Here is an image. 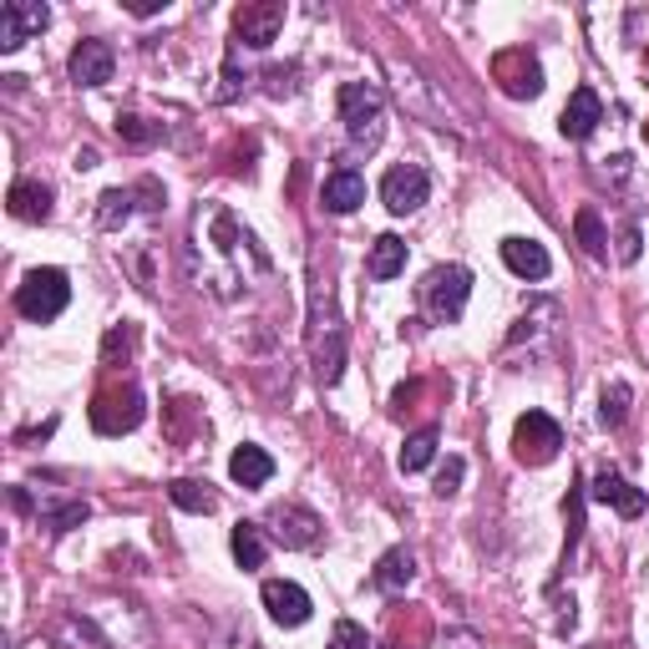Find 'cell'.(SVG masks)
I'll return each mask as SVG.
<instances>
[{"label":"cell","mask_w":649,"mask_h":649,"mask_svg":"<svg viewBox=\"0 0 649 649\" xmlns=\"http://www.w3.org/2000/svg\"><path fill=\"white\" fill-rule=\"evenodd\" d=\"M67 300H71V279L61 275V269H31V275L21 279V290H15V310L26 320H36V325L61 315Z\"/></svg>","instance_id":"3957f363"},{"label":"cell","mask_w":649,"mask_h":649,"mask_svg":"<svg viewBox=\"0 0 649 649\" xmlns=\"http://www.w3.org/2000/svg\"><path fill=\"white\" fill-rule=\"evenodd\" d=\"M325 209L331 213H356L360 203H366V178H360L356 168H335L331 178H325Z\"/></svg>","instance_id":"e0dca14e"},{"label":"cell","mask_w":649,"mask_h":649,"mask_svg":"<svg viewBox=\"0 0 649 649\" xmlns=\"http://www.w3.org/2000/svg\"><path fill=\"white\" fill-rule=\"evenodd\" d=\"M426 193H432V178H426V168H416V163H396V168L381 178V203L391 213H416L426 203Z\"/></svg>","instance_id":"52a82bcc"},{"label":"cell","mask_w":649,"mask_h":649,"mask_svg":"<svg viewBox=\"0 0 649 649\" xmlns=\"http://www.w3.org/2000/svg\"><path fill=\"white\" fill-rule=\"evenodd\" d=\"M376 589L381 594H401L411 579H416V558H411V548H391V553H381V563H376Z\"/></svg>","instance_id":"d6986e66"},{"label":"cell","mask_w":649,"mask_h":649,"mask_svg":"<svg viewBox=\"0 0 649 649\" xmlns=\"http://www.w3.org/2000/svg\"><path fill=\"white\" fill-rule=\"evenodd\" d=\"M265 81H269V97H284V92H294V67H275Z\"/></svg>","instance_id":"e575fe53"},{"label":"cell","mask_w":649,"mask_h":649,"mask_svg":"<svg viewBox=\"0 0 649 649\" xmlns=\"http://www.w3.org/2000/svg\"><path fill=\"white\" fill-rule=\"evenodd\" d=\"M583 482H573L569 488V497H563V513H569V553H573V544H579V533H583Z\"/></svg>","instance_id":"f546056e"},{"label":"cell","mask_w":649,"mask_h":649,"mask_svg":"<svg viewBox=\"0 0 649 649\" xmlns=\"http://www.w3.org/2000/svg\"><path fill=\"white\" fill-rule=\"evenodd\" d=\"M87 517H92V507L87 503H67V507H56V513H46L41 523H46L52 533H71V528H81Z\"/></svg>","instance_id":"f1b7e54d"},{"label":"cell","mask_w":649,"mask_h":649,"mask_svg":"<svg viewBox=\"0 0 649 649\" xmlns=\"http://www.w3.org/2000/svg\"><path fill=\"white\" fill-rule=\"evenodd\" d=\"M437 432L426 426V432H416V437H406V447H401V472H422V467L437 462Z\"/></svg>","instance_id":"484cf974"},{"label":"cell","mask_w":649,"mask_h":649,"mask_svg":"<svg viewBox=\"0 0 649 649\" xmlns=\"http://www.w3.org/2000/svg\"><path fill=\"white\" fill-rule=\"evenodd\" d=\"M462 478H467V462L462 457H447V462L437 467V497H451V492L462 488Z\"/></svg>","instance_id":"1f68e13d"},{"label":"cell","mask_w":649,"mask_h":649,"mask_svg":"<svg viewBox=\"0 0 649 649\" xmlns=\"http://www.w3.org/2000/svg\"><path fill=\"white\" fill-rule=\"evenodd\" d=\"M492 77H497V87H503L507 97H517V102H528V97L544 92V67H538V56H533L528 46H507V52L492 56Z\"/></svg>","instance_id":"8992f818"},{"label":"cell","mask_w":649,"mask_h":649,"mask_svg":"<svg viewBox=\"0 0 649 649\" xmlns=\"http://www.w3.org/2000/svg\"><path fill=\"white\" fill-rule=\"evenodd\" d=\"M269 523H275V538L284 548H315L320 533H325V523H320L310 507H300V503H279L275 513H269Z\"/></svg>","instance_id":"30bf717a"},{"label":"cell","mask_w":649,"mask_h":649,"mask_svg":"<svg viewBox=\"0 0 649 649\" xmlns=\"http://www.w3.org/2000/svg\"><path fill=\"white\" fill-rule=\"evenodd\" d=\"M340 122L356 147H376L385 137V97L371 81H345L340 87Z\"/></svg>","instance_id":"6da1fadb"},{"label":"cell","mask_w":649,"mask_h":649,"mask_svg":"<svg viewBox=\"0 0 649 649\" xmlns=\"http://www.w3.org/2000/svg\"><path fill=\"white\" fill-rule=\"evenodd\" d=\"M345 371V331L340 325H331L325 335H315V376L325 385H335Z\"/></svg>","instance_id":"ffe728a7"},{"label":"cell","mask_w":649,"mask_h":649,"mask_svg":"<svg viewBox=\"0 0 649 649\" xmlns=\"http://www.w3.org/2000/svg\"><path fill=\"white\" fill-rule=\"evenodd\" d=\"M228 548H234V563H239L244 573H254V569H265V528L259 523H239L234 528V538H228Z\"/></svg>","instance_id":"44dd1931"},{"label":"cell","mask_w":649,"mask_h":649,"mask_svg":"<svg viewBox=\"0 0 649 649\" xmlns=\"http://www.w3.org/2000/svg\"><path fill=\"white\" fill-rule=\"evenodd\" d=\"M265 609H269V619L275 624H284V629H300V624L310 619V594L300 589V583H290V579H269L265 583Z\"/></svg>","instance_id":"7c38bea8"},{"label":"cell","mask_w":649,"mask_h":649,"mask_svg":"<svg viewBox=\"0 0 649 649\" xmlns=\"http://www.w3.org/2000/svg\"><path fill=\"white\" fill-rule=\"evenodd\" d=\"M325 649H371V639H366V629H360L356 619H340L335 624V635H331V645Z\"/></svg>","instance_id":"4dcf8cb0"},{"label":"cell","mask_w":649,"mask_h":649,"mask_svg":"<svg viewBox=\"0 0 649 649\" xmlns=\"http://www.w3.org/2000/svg\"><path fill=\"white\" fill-rule=\"evenodd\" d=\"M46 26H52V11L41 0H11V5H0V52H21Z\"/></svg>","instance_id":"ba28073f"},{"label":"cell","mask_w":649,"mask_h":649,"mask_svg":"<svg viewBox=\"0 0 649 649\" xmlns=\"http://www.w3.org/2000/svg\"><path fill=\"white\" fill-rule=\"evenodd\" d=\"M67 71H71V81H77V87H107V81H112V71H118V56H112V46H107V41H77V52H71Z\"/></svg>","instance_id":"8fae6325"},{"label":"cell","mask_w":649,"mask_h":649,"mask_svg":"<svg viewBox=\"0 0 649 649\" xmlns=\"http://www.w3.org/2000/svg\"><path fill=\"white\" fill-rule=\"evenodd\" d=\"M118 137L127 147H153L163 137V122H147V118H133V112H127V118H118Z\"/></svg>","instance_id":"83f0119b"},{"label":"cell","mask_w":649,"mask_h":649,"mask_svg":"<svg viewBox=\"0 0 649 649\" xmlns=\"http://www.w3.org/2000/svg\"><path fill=\"white\" fill-rule=\"evenodd\" d=\"M97 203H102V209H97V224H102V228H122L127 219H133L137 188H107Z\"/></svg>","instance_id":"cb8c5ba5"},{"label":"cell","mask_w":649,"mask_h":649,"mask_svg":"<svg viewBox=\"0 0 649 649\" xmlns=\"http://www.w3.org/2000/svg\"><path fill=\"white\" fill-rule=\"evenodd\" d=\"M77 168H97V147H81V153H77Z\"/></svg>","instance_id":"8d00e7d4"},{"label":"cell","mask_w":649,"mask_h":649,"mask_svg":"<svg viewBox=\"0 0 649 649\" xmlns=\"http://www.w3.org/2000/svg\"><path fill=\"white\" fill-rule=\"evenodd\" d=\"M645 67H649V52H645Z\"/></svg>","instance_id":"f35d334b"},{"label":"cell","mask_w":649,"mask_h":649,"mask_svg":"<svg viewBox=\"0 0 649 649\" xmlns=\"http://www.w3.org/2000/svg\"><path fill=\"white\" fill-rule=\"evenodd\" d=\"M614 254H619V265H635V259H639V228L635 224L619 228V249H614Z\"/></svg>","instance_id":"836d02e7"},{"label":"cell","mask_w":649,"mask_h":649,"mask_svg":"<svg viewBox=\"0 0 649 649\" xmlns=\"http://www.w3.org/2000/svg\"><path fill=\"white\" fill-rule=\"evenodd\" d=\"M645 143H649V122H645Z\"/></svg>","instance_id":"74e56055"},{"label":"cell","mask_w":649,"mask_h":649,"mask_svg":"<svg viewBox=\"0 0 649 649\" xmlns=\"http://www.w3.org/2000/svg\"><path fill=\"white\" fill-rule=\"evenodd\" d=\"M5 209H11V219H21V224H46V219H52V188L36 183V178H21V183H11V193H5Z\"/></svg>","instance_id":"9a60e30c"},{"label":"cell","mask_w":649,"mask_h":649,"mask_svg":"<svg viewBox=\"0 0 649 649\" xmlns=\"http://www.w3.org/2000/svg\"><path fill=\"white\" fill-rule=\"evenodd\" d=\"M147 416V401L137 385H107L92 401V426L102 437H122V432H137V422Z\"/></svg>","instance_id":"277c9868"},{"label":"cell","mask_w":649,"mask_h":649,"mask_svg":"<svg viewBox=\"0 0 649 649\" xmlns=\"http://www.w3.org/2000/svg\"><path fill=\"white\" fill-rule=\"evenodd\" d=\"M573 228H579V244H583L589 259H609V234H604V224H598V209H579Z\"/></svg>","instance_id":"d4e9b609"},{"label":"cell","mask_w":649,"mask_h":649,"mask_svg":"<svg viewBox=\"0 0 649 649\" xmlns=\"http://www.w3.org/2000/svg\"><path fill=\"white\" fill-rule=\"evenodd\" d=\"M168 497L183 507V513H213V507H219V497H213L209 482H193V478L168 482Z\"/></svg>","instance_id":"603a6c76"},{"label":"cell","mask_w":649,"mask_h":649,"mask_svg":"<svg viewBox=\"0 0 649 649\" xmlns=\"http://www.w3.org/2000/svg\"><path fill=\"white\" fill-rule=\"evenodd\" d=\"M279 31H284V5H279V0H259V5H239V11H234V36H239L244 46H254V52L275 46Z\"/></svg>","instance_id":"9c48e42d"},{"label":"cell","mask_w":649,"mask_h":649,"mask_svg":"<svg viewBox=\"0 0 649 649\" xmlns=\"http://www.w3.org/2000/svg\"><path fill=\"white\" fill-rule=\"evenodd\" d=\"M503 265L513 269L517 279H548L553 259H548V249L538 239H523V234H513V239H503Z\"/></svg>","instance_id":"2e32d148"},{"label":"cell","mask_w":649,"mask_h":649,"mask_svg":"<svg viewBox=\"0 0 649 649\" xmlns=\"http://www.w3.org/2000/svg\"><path fill=\"white\" fill-rule=\"evenodd\" d=\"M629 401H635V391H629L624 381H609V385H604V396H598V422H604V426H624Z\"/></svg>","instance_id":"4316f807"},{"label":"cell","mask_w":649,"mask_h":649,"mask_svg":"<svg viewBox=\"0 0 649 649\" xmlns=\"http://www.w3.org/2000/svg\"><path fill=\"white\" fill-rule=\"evenodd\" d=\"M604 122V102H598L594 87H579L563 107V118H558V133L569 137V143H583V137H594V127Z\"/></svg>","instance_id":"5bb4252c"},{"label":"cell","mask_w":649,"mask_h":649,"mask_svg":"<svg viewBox=\"0 0 649 649\" xmlns=\"http://www.w3.org/2000/svg\"><path fill=\"white\" fill-rule=\"evenodd\" d=\"M558 447H563V426H558L548 411H528V416H517V426H513V451H517V462L548 467V462L558 457Z\"/></svg>","instance_id":"5b68a950"},{"label":"cell","mask_w":649,"mask_h":649,"mask_svg":"<svg viewBox=\"0 0 649 649\" xmlns=\"http://www.w3.org/2000/svg\"><path fill=\"white\" fill-rule=\"evenodd\" d=\"M366 269H371V279H396L401 269H406V239H396V234H381V239L371 244V259H366Z\"/></svg>","instance_id":"7402d4cb"},{"label":"cell","mask_w":649,"mask_h":649,"mask_svg":"<svg viewBox=\"0 0 649 649\" xmlns=\"http://www.w3.org/2000/svg\"><path fill=\"white\" fill-rule=\"evenodd\" d=\"M467 300H472V275H467L462 265H441L426 275L422 284V305L426 315L437 320V325H457L467 310Z\"/></svg>","instance_id":"7a4b0ae2"},{"label":"cell","mask_w":649,"mask_h":649,"mask_svg":"<svg viewBox=\"0 0 649 649\" xmlns=\"http://www.w3.org/2000/svg\"><path fill=\"white\" fill-rule=\"evenodd\" d=\"M133 325H118V331H112V335H107V345H102V360H107V366H118V350H127V345H133Z\"/></svg>","instance_id":"d6a6232c"},{"label":"cell","mask_w":649,"mask_h":649,"mask_svg":"<svg viewBox=\"0 0 649 649\" xmlns=\"http://www.w3.org/2000/svg\"><path fill=\"white\" fill-rule=\"evenodd\" d=\"M589 497L594 503H604V507H614L619 517H639L645 513V488H635L629 478H619V472H598L594 482H589Z\"/></svg>","instance_id":"4fadbf2b"},{"label":"cell","mask_w":649,"mask_h":649,"mask_svg":"<svg viewBox=\"0 0 649 649\" xmlns=\"http://www.w3.org/2000/svg\"><path fill=\"white\" fill-rule=\"evenodd\" d=\"M228 478L239 482V488H265V482L275 478V457H269L265 447L244 441V447L228 457Z\"/></svg>","instance_id":"ac0fdd59"},{"label":"cell","mask_w":649,"mask_h":649,"mask_svg":"<svg viewBox=\"0 0 649 649\" xmlns=\"http://www.w3.org/2000/svg\"><path fill=\"white\" fill-rule=\"evenodd\" d=\"M52 432H56V416H52V422H46V426H36V432H21V437H15V441H46V437H52Z\"/></svg>","instance_id":"d590c367"}]
</instances>
